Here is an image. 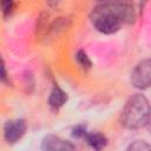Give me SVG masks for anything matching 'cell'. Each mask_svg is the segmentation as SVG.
I'll return each mask as SVG.
<instances>
[{
	"label": "cell",
	"instance_id": "obj_1",
	"mask_svg": "<svg viewBox=\"0 0 151 151\" xmlns=\"http://www.w3.org/2000/svg\"><path fill=\"white\" fill-rule=\"evenodd\" d=\"M134 8L129 2H100L91 12V22L104 34L117 32L123 25L133 22Z\"/></svg>",
	"mask_w": 151,
	"mask_h": 151
},
{
	"label": "cell",
	"instance_id": "obj_2",
	"mask_svg": "<svg viewBox=\"0 0 151 151\" xmlns=\"http://www.w3.org/2000/svg\"><path fill=\"white\" fill-rule=\"evenodd\" d=\"M150 117L149 100L143 94H133L125 103L120 113V123L126 129L136 130L147 125Z\"/></svg>",
	"mask_w": 151,
	"mask_h": 151
},
{
	"label": "cell",
	"instance_id": "obj_3",
	"mask_svg": "<svg viewBox=\"0 0 151 151\" xmlns=\"http://www.w3.org/2000/svg\"><path fill=\"white\" fill-rule=\"evenodd\" d=\"M151 81V63L150 59L142 60L131 73V84L140 90H145L150 86Z\"/></svg>",
	"mask_w": 151,
	"mask_h": 151
},
{
	"label": "cell",
	"instance_id": "obj_4",
	"mask_svg": "<svg viewBox=\"0 0 151 151\" xmlns=\"http://www.w3.org/2000/svg\"><path fill=\"white\" fill-rule=\"evenodd\" d=\"M26 132V123L24 119L8 120L4 125V137L9 144L17 143Z\"/></svg>",
	"mask_w": 151,
	"mask_h": 151
},
{
	"label": "cell",
	"instance_id": "obj_5",
	"mask_svg": "<svg viewBox=\"0 0 151 151\" xmlns=\"http://www.w3.org/2000/svg\"><path fill=\"white\" fill-rule=\"evenodd\" d=\"M42 151H76V146L58 136L48 134L44 138L41 143Z\"/></svg>",
	"mask_w": 151,
	"mask_h": 151
},
{
	"label": "cell",
	"instance_id": "obj_6",
	"mask_svg": "<svg viewBox=\"0 0 151 151\" xmlns=\"http://www.w3.org/2000/svg\"><path fill=\"white\" fill-rule=\"evenodd\" d=\"M84 138L94 151H101L107 145V138L100 132H87Z\"/></svg>",
	"mask_w": 151,
	"mask_h": 151
},
{
	"label": "cell",
	"instance_id": "obj_7",
	"mask_svg": "<svg viewBox=\"0 0 151 151\" xmlns=\"http://www.w3.org/2000/svg\"><path fill=\"white\" fill-rule=\"evenodd\" d=\"M67 100V94L65 91H63L58 85H55L50 94V98H48V104L53 109H59L61 107Z\"/></svg>",
	"mask_w": 151,
	"mask_h": 151
},
{
	"label": "cell",
	"instance_id": "obj_8",
	"mask_svg": "<svg viewBox=\"0 0 151 151\" xmlns=\"http://www.w3.org/2000/svg\"><path fill=\"white\" fill-rule=\"evenodd\" d=\"M125 151H151L150 145L144 140H137L132 144H130Z\"/></svg>",
	"mask_w": 151,
	"mask_h": 151
},
{
	"label": "cell",
	"instance_id": "obj_9",
	"mask_svg": "<svg viewBox=\"0 0 151 151\" xmlns=\"http://www.w3.org/2000/svg\"><path fill=\"white\" fill-rule=\"evenodd\" d=\"M77 61L79 63V65L83 67V68H90L91 66H92V63H91V60L88 59V57H87V54L84 52V51H78L77 52Z\"/></svg>",
	"mask_w": 151,
	"mask_h": 151
},
{
	"label": "cell",
	"instance_id": "obj_10",
	"mask_svg": "<svg viewBox=\"0 0 151 151\" xmlns=\"http://www.w3.org/2000/svg\"><path fill=\"white\" fill-rule=\"evenodd\" d=\"M0 9L4 13V15H8L14 9V2L13 1H1L0 2Z\"/></svg>",
	"mask_w": 151,
	"mask_h": 151
},
{
	"label": "cell",
	"instance_id": "obj_11",
	"mask_svg": "<svg viewBox=\"0 0 151 151\" xmlns=\"http://www.w3.org/2000/svg\"><path fill=\"white\" fill-rule=\"evenodd\" d=\"M86 133H87V131H86V125H84V124H79V125H77V126L73 129V131H72V136H73L74 138H81V137H85Z\"/></svg>",
	"mask_w": 151,
	"mask_h": 151
},
{
	"label": "cell",
	"instance_id": "obj_12",
	"mask_svg": "<svg viewBox=\"0 0 151 151\" xmlns=\"http://www.w3.org/2000/svg\"><path fill=\"white\" fill-rule=\"evenodd\" d=\"M0 81L7 84L8 83V76H7V71H6V67H5V63L0 55Z\"/></svg>",
	"mask_w": 151,
	"mask_h": 151
}]
</instances>
